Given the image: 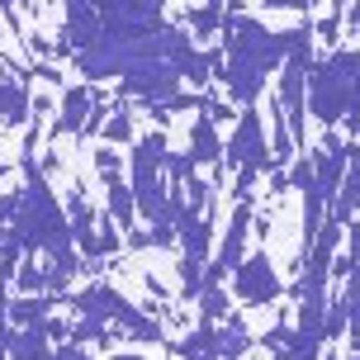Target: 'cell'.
<instances>
[{
    "label": "cell",
    "mask_w": 360,
    "mask_h": 360,
    "mask_svg": "<svg viewBox=\"0 0 360 360\" xmlns=\"http://www.w3.org/2000/svg\"><path fill=\"white\" fill-rule=\"evenodd\" d=\"M342 15H346V24H351V29H356V34H360V0H351V5H346Z\"/></svg>",
    "instance_id": "29"
},
{
    "label": "cell",
    "mask_w": 360,
    "mask_h": 360,
    "mask_svg": "<svg viewBox=\"0 0 360 360\" xmlns=\"http://www.w3.org/2000/svg\"><path fill=\"white\" fill-rule=\"evenodd\" d=\"M308 114L323 128L360 133V48H332L308 72Z\"/></svg>",
    "instance_id": "3"
},
{
    "label": "cell",
    "mask_w": 360,
    "mask_h": 360,
    "mask_svg": "<svg viewBox=\"0 0 360 360\" xmlns=\"http://www.w3.org/2000/svg\"><path fill=\"white\" fill-rule=\"evenodd\" d=\"M67 337H72V346H86V342H109V327H105V323H95V318H76Z\"/></svg>",
    "instance_id": "21"
},
{
    "label": "cell",
    "mask_w": 360,
    "mask_h": 360,
    "mask_svg": "<svg viewBox=\"0 0 360 360\" xmlns=\"http://www.w3.org/2000/svg\"><path fill=\"white\" fill-rule=\"evenodd\" d=\"M218 24H223V10H218V5H204V10H190V15H185V34H195V38H214L218 34Z\"/></svg>",
    "instance_id": "20"
},
{
    "label": "cell",
    "mask_w": 360,
    "mask_h": 360,
    "mask_svg": "<svg viewBox=\"0 0 360 360\" xmlns=\"http://www.w3.org/2000/svg\"><path fill=\"white\" fill-rule=\"evenodd\" d=\"M228 10H237V0H228Z\"/></svg>",
    "instance_id": "34"
},
{
    "label": "cell",
    "mask_w": 360,
    "mask_h": 360,
    "mask_svg": "<svg viewBox=\"0 0 360 360\" xmlns=\"http://www.w3.org/2000/svg\"><path fill=\"white\" fill-rule=\"evenodd\" d=\"M346 228H351V252L337 261V270H342V275L351 270V261H360V223H346Z\"/></svg>",
    "instance_id": "26"
},
{
    "label": "cell",
    "mask_w": 360,
    "mask_h": 360,
    "mask_svg": "<svg viewBox=\"0 0 360 360\" xmlns=\"http://www.w3.org/2000/svg\"><path fill=\"white\" fill-rule=\"evenodd\" d=\"M100 180H105V199H109V223H114L119 233H133V223H138L133 190L124 185V176H100Z\"/></svg>",
    "instance_id": "13"
},
{
    "label": "cell",
    "mask_w": 360,
    "mask_h": 360,
    "mask_svg": "<svg viewBox=\"0 0 360 360\" xmlns=\"http://www.w3.org/2000/svg\"><path fill=\"white\" fill-rule=\"evenodd\" d=\"M195 304H199V318H204V323H223V318L233 313V294L223 285H199Z\"/></svg>",
    "instance_id": "18"
},
{
    "label": "cell",
    "mask_w": 360,
    "mask_h": 360,
    "mask_svg": "<svg viewBox=\"0 0 360 360\" xmlns=\"http://www.w3.org/2000/svg\"><path fill=\"white\" fill-rule=\"evenodd\" d=\"M95 171H100V176H124V157H119V147H100V152H95Z\"/></svg>",
    "instance_id": "23"
},
{
    "label": "cell",
    "mask_w": 360,
    "mask_h": 360,
    "mask_svg": "<svg viewBox=\"0 0 360 360\" xmlns=\"http://www.w3.org/2000/svg\"><path fill=\"white\" fill-rule=\"evenodd\" d=\"M100 138H105L109 147H124V143H133V114H128V105H124V100H119V105H114V114L105 119Z\"/></svg>",
    "instance_id": "19"
},
{
    "label": "cell",
    "mask_w": 360,
    "mask_h": 360,
    "mask_svg": "<svg viewBox=\"0 0 360 360\" xmlns=\"http://www.w3.org/2000/svg\"><path fill=\"white\" fill-rule=\"evenodd\" d=\"M53 294H24V299H10V323L15 327H34V323H43L48 313H53Z\"/></svg>",
    "instance_id": "17"
},
{
    "label": "cell",
    "mask_w": 360,
    "mask_h": 360,
    "mask_svg": "<svg viewBox=\"0 0 360 360\" xmlns=\"http://www.w3.org/2000/svg\"><path fill=\"white\" fill-rule=\"evenodd\" d=\"M218 34H223V62H218L214 76L223 81L233 105H256L270 72L285 62L289 34H275L256 15H242V10H228Z\"/></svg>",
    "instance_id": "1"
},
{
    "label": "cell",
    "mask_w": 360,
    "mask_h": 360,
    "mask_svg": "<svg viewBox=\"0 0 360 360\" xmlns=\"http://www.w3.org/2000/svg\"><path fill=\"white\" fill-rule=\"evenodd\" d=\"M19 294H43V266L38 261L19 266Z\"/></svg>",
    "instance_id": "24"
},
{
    "label": "cell",
    "mask_w": 360,
    "mask_h": 360,
    "mask_svg": "<svg viewBox=\"0 0 360 360\" xmlns=\"http://www.w3.org/2000/svg\"><path fill=\"white\" fill-rule=\"evenodd\" d=\"M72 360H95V356H90L86 346H76V351H72Z\"/></svg>",
    "instance_id": "30"
},
{
    "label": "cell",
    "mask_w": 360,
    "mask_h": 360,
    "mask_svg": "<svg viewBox=\"0 0 360 360\" xmlns=\"http://www.w3.org/2000/svg\"><path fill=\"white\" fill-rule=\"evenodd\" d=\"M176 242H180V256L209 266V256H214V218H209V204H190L185 199V209L176 214Z\"/></svg>",
    "instance_id": "7"
},
{
    "label": "cell",
    "mask_w": 360,
    "mask_h": 360,
    "mask_svg": "<svg viewBox=\"0 0 360 360\" xmlns=\"http://www.w3.org/2000/svg\"><path fill=\"white\" fill-rule=\"evenodd\" d=\"M5 242H10V228H0V252H5Z\"/></svg>",
    "instance_id": "33"
},
{
    "label": "cell",
    "mask_w": 360,
    "mask_h": 360,
    "mask_svg": "<svg viewBox=\"0 0 360 360\" xmlns=\"http://www.w3.org/2000/svg\"><path fill=\"white\" fill-rule=\"evenodd\" d=\"M171 351L180 360H218V323H204L199 318V327H190V337L171 342Z\"/></svg>",
    "instance_id": "14"
},
{
    "label": "cell",
    "mask_w": 360,
    "mask_h": 360,
    "mask_svg": "<svg viewBox=\"0 0 360 360\" xmlns=\"http://www.w3.org/2000/svg\"><path fill=\"white\" fill-rule=\"evenodd\" d=\"M185 157L195 166H223V138H218V124L209 114H199L195 124H190V147H185Z\"/></svg>",
    "instance_id": "9"
},
{
    "label": "cell",
    "mask_w": 360,
    "mask_h": 360,
    "mask_svg": "<svg viewBox=\"0 0 360 360\" xmlns=\"http://www.w3.org/2000/svg\"><path fill=\"white\" fill-rule=\"evenodd\" d=\"M34 119V95L19 76H0V128H19Z\"/></svg>",
    "instance_id": "10"
},
{
    "label": "cell",
    "mask_w": 360,
    "mask_h": 360,
    "mask_svg": "<svg viewBox=\"0 0 360 360\" xmlns=\"http://www.w3.org/2000/svg\"><path fill=\"white\" fill-rule=\"evenodd\" d=\"M95 90H90V81H81V86H67L62 90V114H57V133H81L90 119V109H95Z\"/></svg>",
    "instance_id": "11"
},
{
    "label": "cell",
    "mask_w": 360,
    "mask_h": 360,
    "mask_svg": "<svg viewBox=\"0 0 360 360\" xmlns=\"http://www.w3.org/2000/svg\"><path fill=\"white\" fill-rule=\"evenodd\" d=\"M10 242H15L19 252H34V256L76 252L67 209H62V199L53 195V185L38 171L34 157H24V190H19V209H15V218H10Z\"/></svg>",
    "instance_id": "2"
},
{
    "label": "cell",
    "mask_w": 360,
    "mask_h": 360,
    "mask_svg": "<svg viewBox=\"0 0 360 360\" xmlns=\"http://www.w3.org/2000/svg\"><path fill=\"white\" fill-rule=\"evenodd\" d=\"M228 280H233V299H242V304H275L285 294V285H280V275H275L266 252L242 256Z\"/></svg>",
    "instance_id": "6"
},
{
    "label": "cell",
    "mask_w": 360,
    "mask_h": 360,
    "mask_svg": "<svg viewBox=\"0 0 360 360\" xmlns=\"http://www.w3.org/2000/svg\"><path fill=\"white\" fill-rule=\"evenodd\" d=\"M15 209H19V195H15V190H10V195H0V228H10Z\"/></svg>",
    "instance_id": "28"
},
{
    "label": "cell",
    "mask_w": 360,
    "mask_h": 360,
    "mask_svg": "<svg viewBox=\"0 0 360 360\" xmlns=\"http://www.w3.org/2000/svg\"><path fill=\"white\" fill-rule=\"evenodd\" d=\"M114 360H147V356H133V351H114Z\"/></svg>",
    "instance_id": "31"
},
{
    "label": "cell",
    "mask_w": 360,
    "mask_h": 360,
    "mask_svg": "<svg viewBox=\"0 0 360 360\" xmlns=\"http://www.w3.org/2000/svg\"><path fill=\"white\" fill-rule=\"evenodd\" d=\"M53 356V337H48V318L34 327L10 332V360H48Z\"/></svg>",
    "instance_id": "12"
},
{
    "label": "cell",
    "mask_w": 360,
    "mask_h": 360,
    "mask_svg": "<svg viewBox=\"0 0 360 360\" xmlns=\"http://www.w3.org/2000/svg\"><path fill=\"white\" fill-rule=\"evenodd\" d=\"M0 176H5V166H0Z\"/></svg>",
    "instance_id": "35"
},
{
    "label": "cell",
    "mask_w": 360,
    "mask_h": 360,
    "mask_svg": "<svg viewBox=\"0 0 360 360\" xmlns=\"http://www.w3.org/2000/svg\"><path fill=\"white\" fill-rule=\"evenodd\" d=\"M209 5H218V0H209Z\"/></svg>",
    "instance_id": "36"
},
{
    "label": "cell",
    "mask_w": 360,
    "mask_h": 360,
    "mask_svg": "<svg viewBox=\"0 0 360 360\" xmlns=\"http://www.w3.org/2000/svg\"><path fill=\"white\" fill-rule=\"evenodd\" d=\"M266 10H294V15H308L313 10V0H261Z\"/></svg>",
    "instance_id": "27"
},
{
    "label": "cell",
    "mask_w": 360,
    "mask_h": 360,
    "mask_svg": "<svg viewBox=\"0 0 360 360\" xmlns=\"http://www.w3.org/2000/svg\"><path fill=\"white\" fill-rule=\"evenodd\" d=\"M252 346H256V337L247 332V323H242L237 313H228V318L218 323V360H242Z\"/></svg>",
    "instance_id": "15"
},
{
    "label": "cell",
    "mask_w": 360,
    "mask_h": 360,
    "mask_svg": "<svg viewBox=\"0 0 360 360\" xmlns=\"http://www.w3.org/2000/svg\"><path fill=\"white\" fill-rule=\"evenodd\" d=\"M100 19H152L166 10V0H90Z\"/></svg>",
    "instance_id": "16"
},
{
    "label": "cell",
    "mask_w": 360,
    "mask_h": 360,
    "mask_svg": "<svg viewBox=\"0 0 360 360\" xmlns=\"http://www.w3.org/2000/svg\"><path fill=\"white\" fill-rule=\"evenodd\" d=\"M342 304H346V318H360V261H351V270H346Z\"/></svg>",
    "instance_id": "22"
},
{
    "label": "cell",
    "mask_w": 360,
    "mask_h": 360,
    "mask_svg": "<svg viewBox=\"0 0 360 360\" xmlns=\"http://www.w3.org/2000/svg\"><path fill=\"white\" fill-rule=\"evenodd\" d=\"M346 332V304H332L327 308V323H323V342H337Z\"/></svg>",
    "instance_id": "25"
},
{
    "label": "cell",
    "mask_w": 360,
    "mask_h": 360,
    "mask_svg": "<svg viewBox=\"0 0 360 360\" xmlns=\"http://www.w3.org/2000/svg\"><path fill=\"white\" fill-rule=\"evenodd\" d=\"M223 166L233 171H266L270 166V138H266V119L256 105H242L233 119V138L223 143Z\"/></svg>",
    "instance_id": "5"
},
{
    "label": "cell",
    "mask_w": 360,
    "mask_h": 360,
    "mask_svg": "<svg viewBox=\"0 0 360 360\" xmlns=\"http://www.w3.org/2000/svg\"><path fill=\"white\" fill-rule=\"evenodd\" d=\"M67 299H72L76 318H95V323H105V327H114L119 313L128 308V299L114 285H105V280H95V285H86L81 294H67Z\"/></svg>",
    "instance_id": "8"
},
{
    "label": "cell",
    "mask_w": 360,
    "mask_h": 360,
    "mask_svg": "<svg viewBox=\"0 0 360 360\" xmlns=\"http://www.w3.org/2000/svg\"><path fill=\"white\" fill-rule=\"evenodd\" d=\"M346 5H351V0H332V15H342Z\"/></svg>",
    "instance_id": "32"
},
{
    "label": "cell",
    "mask_w": 360,
    "mask_h": 360,
    "mask_svg": "<svg viewBox=\"0 0 360 360\" xmlns=\"http://www.w3.org/2000/svg\"><path fill=\"white\" fill-rule=\"evenodd\" d=\"M166 128H152L143 133L138 143H133V180H128V190H133V209L143 218L147 228H176V218H171V180H166L162 162H166Z\"/></svg>",
    "instance_id": "4"
}]
</instances>
